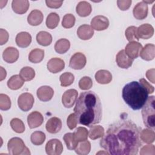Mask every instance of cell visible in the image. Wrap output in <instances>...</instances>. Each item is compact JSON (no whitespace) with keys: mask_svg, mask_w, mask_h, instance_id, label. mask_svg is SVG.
Wrapping results in <instances>:
<instances>
[{"mask_svg":"<svg viewBox=\"0 0 155 155\" xmlns=\"http://www.w3.org/2000/svg\"><path fill=\"white\" fill-rule=\"evenodd\" d=\"M140 145L139 128L130 120L111 124L100 140L101 147L113 155L137 154Z\"/></svg>","mask_w":155,"mask_h":155,"instance_id":"obj_1","label":"cell"},{"mask_svg":"<svg viewBox=\"0 0 155 155\" xmlns=\"http://www.w3.org/2000/svg\"><path fill=\"white\" fill-rule=\"evenodd\" d=\"M74 111L79 124L90 127L99 124L102 116L100 98L92 91L81 93L76 102Z\"/></svg>","mask_w":155,"mask_h":155,"instance_id":"obj_2","label":"cell"},{"mask_svg":"<svg viewBox=\"0 0 155 155\" xmlns=\"http://www.w3.org/2000/svg\"><path fill=\"white\" fill-rule=\"evenodd\" d=\"M122 98L133 110L143 107L148 97V93L145 87L137 81L127 84L122 88Z\"/></svg>","mask_w":155,"mask_h":155,"instance_id":"obj_3","label":"cell"},{"mask_svg":"<svg viewBox=\"0 0 155 155\" xmlns=\"http://www.w3.org/2000/svg\"><path fill=\"white\" fill-rule=\"evenodd\" d=\"M154 103V96L148 97L142 110V115L144 125L147 128L152 130H154L155 128Z\"/></svg>","mask_w":155,"mask_h":155,"instance_id":"obj_4","label":"cell"},{"mask_svg":"<svg viewBox=\"0 0 155 155\" xmlns=\"http://www.w3.org/2000/svg\"><path fill=\"white\" fill-rule=\"evenodd\" d=\"M8 153L11 155L30 154V152L22 139L19 137H13L10 139L7 143Z\"/></svg>","mask_w":155,"mask_h":155,"instance_id":"obj_5","label":"cell"},{"mask_svg":"<svg viewBox=\"0 0 155 155\" xmlns=\"http://www.w3.org/2000/svg\"><path fill=\"white\" fill-rule=\"evenodd\" d=\"M34 101V97L31 93H24L18 97V105L22 111H28L32 108Z\"/></svg>","mask_w":155,"mask_h":155,"instance_id":"obj_6","label":"cell"},{"mask_svg":"<svg viewBox=\"0 0 155 155\" xmlns=\"http://www.w3.org/2000/svg\"><path fill=\"white\" fill-rule=\"evenodd\" d=\"M45 151L48 155H60L63 151L62 142L57 139L49 140L45 145Z\"/></svg>","mask_w":155,"mask_h":155,"instance_id":"obj_7","label":"cell"},{"mask_svg":"<svg viewBox=\"0 0 155 155\" xmlns=\"http://www.w3.org/2000/svg\"><path fill=\"white\" fill-rule=\"evenodd\" d=\"M78 93L75 89H69L66 90L62 96V103L67 108H71L78 99Z\"/></svg>","mask_w":155,"mask_h":155,"instance_id":"obj_8","label":"cell"},{"mask_svg":"<svg viewBox=\"0 0 155 155\" xmlns=\"http://www.w3.org/2000/svg\"><path fill=\"white\" fill-rule=\"evenodd\" d=\"M87 59L85 56L80 52L74 53L70 58L69 67L74 70H81L86 65Z\"/></svg>","mask_w":155,"mask_h":155,"instance_id":"obj_9","label":"cell"},{"mask_svg":"<svg viewBox=\"0 0 155 155\" xmlns=\"http://www.w3.org/2000/svg\"><path fill=\"white\" fill-rule=\"evenodd\" d=\"M142 45L139 42H130L125 46V52L127 55L134 60L139 56Z\"/></svg>","mask_w":155,"mask_h":155,"instance_id":"obj_10","label":"cell"},{"mask_svg":"<svg viewBox=\"0 0 155 155\" xmlns=\"http://www.w3.org/2000/svg\"><path fill=\"white\" fill-rule=\"evenodd\" d=\"M108 19L102 15L94 16L91 21V26L93 30L102 31L107 29L109 26Z\"/></svg>","mask_w":155,"mask_h":155,"instance_id":"obj_11","label":"cell"},{"mask_svg":"<svg viewBox=\"0 0 155 155\" xmlns=\"http://www.w3.org/2000/svg\"><path fill=\"white\" fill-rule=\"evenodd\" d=\"M148 4L143 1L138 2L134 7L133 13L134 17L137 20H143L148 15Z\"/></svg>","mask_w":155,"mask_h":155,"instance_id":"obj_12","label":"cell"},{"mask_svg":"<svg viewBox=\"0 0 155 155\" xmlns=\"http://www.w3.org/2000/svg\"><path fill=\"white\" fill-rule=\"evenodd\" d=\"M44 121L42 114L39 111H35L30 113L27 116V123L30 128H35L40 127Z\"/></svg>","mask_w":155,"mask_h":155,"instance_id":"obj_13","label":"cell"},{"mask_svg":"<svg viewBox=\"0 0 155 155\" xmlns=\"http://www.w3.org/2000/svg\"><path fill=\"white\" fill-rule=\"evenodd\" d=\"M116 61L117 65L124 69H127L132 65L133 60L130 58L125 52L124 50H122L118 52L116 57Z\"/></svg>","mask_w":155,"mask_h":155,"instance_id":"obj_14","label":"cell"},{"mask_svg":"<svg viewBox=\"0 0 155 155\" xmlns=\"http://www.w3.org/2000/svg\"><path fill=\"white\" fill-rule=\"evenodd\" d=\"M36 94L40 101L47 102L52 99L54 94V90L50 86L44 85L40 87L37 90Z\"/></svg>","mask_w":155,"mask_h":155,"instance_id":"obj_15","label":"cell"},{"mask_svg":"<svg viewBox=\"0 0 155 155\" xmlns=\"http://www.w3.org/2000/svg\"><path fill=\"white\" fill-rule=\"evenodd\" d=\"M47 69L52 73H57L64 70L65 67L64 61L58 58L50 59L47 64Z\"/></svg>","mask_w":155,"mask_h":155,"instance_id":"obj_16","label":"cell"},{"mask_svg":"<svg viewBox=\"0 0 155 155\" xmlns=\"http://www.w3.org/2000/svg\"><path fill=\"white\" fill-rule=\"evenodd\" d=\"M19 54V53L18 49L13 47H8L4 50L2 58L5 62L12 64L18 60Z\"/></svg>","mask_w":155,"mask_h":155,"instance_id":"obj_17","label":"cell"},{"mask_svg":"<svg viewBox=\"0 0 155 155\" xmlns=\"http://www.w3.org/2000/svg\"><path fill=\"white\" fill-rule=\"evenodd\" d=\"M45 128L48 133L51 134H56L62 128V121L58 117H51L47 120Z\"/></svg>","mask_w":155,"mask_h":155,"instance_id":"obj_18","label":"cell"},{"mask_svg":"<svg viewBox=\"0 0 155 155\" xmlns=\"http://www.w3.org/2000/svg\"><path fill=\"white\" fill-rule=\"evenodd\" d=\"M29 6V1L27 0H13L12 2V8L13 12L19 15L25 13Z\"/></svg>","mask_w":155,"mask_h":155,"instance_id":"obj_19","label":"cell"},{"mask_svg":"<svg viewBox=\"0 0 155 155\" xmlns=\"http://www.w3.org/2000/svg\"><path fill=\"white\" fill-rule=\"evenodd\" d=\"M137 33L139 38L148 39L154 34V28L149 24H143L137 27Z\"/></svg>","mask_w":155,"mask_h":155,"instance_id":"obj_20","label":"cell"},{"mask_svg":"<svg viewBox=\"0 0 155 155\" xmlns=\"http://www.w3.org/2000/svg\"><path fill=\"white\" fill-rule=\"evenodd\" d=\"M17 45L21 48H26L31 42V36L28 32L22 31L17 34L15 39Z\"/></svg>","mask_w":155,"mask_h":155,"instance_id":"obj_21","label":"cell"},{"mask_svg":"<svg viewBox=\"0 0 155 155\" xmlns=\"http://www.w3.org/2000/svg\"><path fill=\"white\" fill-rule=\"evenodd\" d=\"M139 56L145 61H151L155 57V46L153 44H147L142 48Z\"/></svg>","mask_w":155,"mask_h":155,"instance_id":"obj_22","label":"cell"},{"mask_svg":"<svg viewBox=\"0 0 155 155\" xmlns=\"http://www.w3.org/2000/svg\"><path fill=\"white\" fill-rule=\"evenodd\" d=\"M44 19L42 13L37 9L32 10L27 16L28 23L32 26H37L40 25Z\"/></svg>","mask_w":155,"mask_h":155,"instance_id":"obj_23","label":"cell"},{"mask_svg":"<svg viewBox=\"0 0 155 155\" xmlns=\"http://www.w3.org/2000/svg\"><path fill=\"white\" fill-rule=\"evenodd\" d=\"M77 35L82 40H88L93 36L94 30L90 25L84 24L78 28Z\"/></svg>","mask_w":155,"mask_h":155,"instance_id":"obj_24","label":"cell"},{"mask_svg":"<svg viewBox=\"0 0 155 155\" xmlns=\"http://www.w3.org/2000/svg\"><path fill=\"white\" fill-rule=\"evenodd\" d=\"M95 79L99 84H107L111 81L112 74L108 70H100L96 73Z\"/></svg>","mask_w":155,"mask_h":155,"instance_id":"obj_25","label":"cell"},{"mask_svg":"<svg viewBox=\"0 0 155 155\" xmlns=\"http://www.w3.org/2000/svg\"><path fill=\"white\" fill-rule=\"evenodd\" d=\"M76 13L81 17H86L90 15L92 11V7L90 4L87 1L79 2L76 8Z\"/></svg>","mask_w":155,"mask_h":155,"instance_id":"obj_26","label":"cell"},{"mask_svg":"<svg viewBox=\"0 0 155 155\" xmlns=\"http://www.w3.org/2000/svg\"><path fill=\"white\" fill-rule=\"evenodd\" d=\"M36 41L42 46H48L52 42L51 34L45 31H41L36 35Z\"/></svg>","mask_w":155,"mask_h":155,"instance_id":"obj_27","label":"cell"},{"mask_svg":"<svg viewBox=\"0 0 155 155\" xmlns=\"http://www.w3.org/2000/svg\"><path fill=\"white\" fill-rule=\"evenodd\" d=\"M24 84V81L19 75L15 74L12 76L7 81L8 87L13 90H16L21 88Z\"/></svg>","mask_w":155,"mask_h":155,"instance_id":"obj_28","label":"cell"},{"mask_svg":"<svg viewBox=\"0 0 155 155\" xmlns=\"http://www.w3.org/2000/svg\"><path fill=\"white\" fill-rule=\"evenodd\" d=\"M70 47V41L65 38H61L56 41L54 45V50L59 54L65 53Z\"/></svg>","mask_w":155,"mask_h":155,"instance_id":"obj_29","label":"cell"},{"mask_svg":"<svg viewBox=\"0 0 155 155\" xmlns=\"http://www.w3.org/2000/svg\"><path fill=\"white\" fill-rule=\"evenodd\" d=\"M44 57V50L39 48H35L32 50L28 55V60L31 63L38 64L41 62Z\"/></svg>","mask_w":155,"mask_h":155,"instance_id":"obj_30","label":"cell"},{"mask_svg":"<svg viewBox=\"0 0 155 155\" xmlns=\"http://www.w3.org/2000/svg\"><path fill=\"white\" fill-rule=\"evenodd\" d=\"M140 137L143 142L147 143H151L154 142L155 140V133L154 130L150 128L143 129L140 133Z\"/></svg>","mask_w":155,"mask_h":155,"instance_id":"obj_31","label":"cell"},{"mask_svg":"<svg viewBox=\"0 0 155 155\" xmlns=\"http://www.w3.org/2000/svg\"><path fill=\"white\" fill-rule=\"evenodd\" d=\"M63 139L65 143L67 148L69 150H75L79 143L76 140L73 133H68L65 134L63 137Z\"/></svg>","mask_w":155,"mask_h":155,"instance_id":"obj_32","label":"cell"},{"mask_svg":"<svg viewBox=\"0 0 155 155\" xmlns=\"http://www.w3.org/2000/svg\"><path fill=\"white\" fill-rule=\"evenodd\" d=\"M91 150V143L88 140L79 142L75 148V152L79 155H87Z\"/></svg>","mask_w":155,"mask_h":155,"instance_id":"obj_33","label":"cell"},{"mask_svg":"<svg viewBox=\"0 0 155 155\" xmlns=\"http://www.w3.org/2000/svg\"><path fill=\"white\" fill-rule=\"evenodd\" d=\"M104 134V128L101 125H92L89 130L88 136L92 140L102 137Z\"/></svg>","mask_w":155,"mask_h":155,"instance_id":"obj_34","label":"cell"},{"mask_svg":"<svg viewBox=\"0 0 155 155\" xmlns=\"http://www.w3.org/2000/svg\"><path fill=\"white\" fill-rule=\"evenodd\" d=\"M19 76L24 81H30L34 79L35 71L30 67H24L20 70Z\"/></svg>","mask_w":155,"mask_h":155,"instance_id":"obj_35","label":"cell"},{"mask_svg":"<svg viewBox=\"0 0 155 155\" xmlns=\"http://www.w3.org/2000/svg\"><path fill=\"white\" fill-rule=\"evenodd\" d=\"M59 16L56 13L52 12L50 13L47 17L46 19V25L47 28L50 29L55 28L59 24Z\"/></svg>","mask_w":155,"mask_h":155,"instance_id":"obj_36","label":"cell"},{"mask_svg":"<svg viewBox=\"0 0 155 155\" xmlns=\"http://www.w3.org/2000/svg\"><path fill=\"white\" fill-rule=\"evenodd\" d=\"M45 138L46 136L44 132L41 131H36L31 134L30 140L35 145H41L44 142Z\"/></svg>","mask_w":155,"mask_h":155,"instance_id":"obj_37","label":"cell"},{"mask_svg":"<svg viewBox=\"0 0 155 155\" xmlns=\"http://www.w3.org/2000/svg\"><path fill=\"white\" fill-rule=\"evenodd\" d=\"M137 27L135 26L128 27L125 32V37L129 42H138L139 38L137 33Z\"/></svg>","mask_w":155,"mask_h":155,"instance_id":"obj_38","label":"cell"},{"mask_svg":"<svg viewBox=\"0 0 155 155\" xmlns=\"http://www.w3.org/2000/svg\"><path fill=\"white\" fill-rule=\"evenodd\" d=\"M74 75L70 72H65L59 77V81L62 87H67L71 85L74 82Z\"/></svg>","mask_w":155,"mask_h":155,"instance_id":"obj_39","label":"cell"},{"mask_svg":"<svg viewBox=\"0 0 155 155\" xmlns=\"http://www.w3.org/2000/svg\"><path fill=\"white\" fill-rule=\"evenodd\" d=\"M76 140L79 142H82L87 140L88 136V131L85 127H78L73 133Z\"/></svg>","mask_w":155,"mask_h":155,"instance_id":"obj_40","label":"cell"},{"mask_svg":"<svg viewBox=\"0 0 155 155\" xmlns=\"http://www.w3.org/2000/svg\"><path fill=\"white\" fill-rule=\"evenodd\" d=\"M12 128L17 133H22L25 131V125L23 122L18 118H13L10 121Z\"/></svg>","mask_w":155,"mask_h":155,"instance_id":"obj_41","label":"cell"},{"mask_svg":"<svg viewBox=\"0 0 155 155\" xmlns=\"http://www.w3.org/2000/svg\"><path fill=\"white\" fill-rule=\"evenodd\" d=\"M75 17L72 14H66L64 15L62 21V25L65 28H70L74 25Z\"/></svg>","mask_w":155,"mask_h":155,"instance_id":"obj_42","label":"cell"},{"mask_svg":"<svg viewBox=\"0 0 155 155\" xmlns=\"http://www.w3.org/2000/svg\"><path fill=\"white\" fill-rule=\"evenodd\" d=\"M11 107V101L10 97L4 94H0V109L6 111Z\"/></svg>","mask_w":155,"mask_h":155,"instance_id":"obj_43","label":"cell"},{"mask_svg":"<svg viewBox=\"0 0 155 155\" xmlns=\"http://www.w3.org/2000/svg\"><path fill=\"white\" fill-rule=\"evenodd\" d=\"M92 86V79L88 76H84L79 81V87L81 90H87L91 88Z\"/></svg>","mask_w":155,"mask_h":155,"instance_id":"obj_44","label":"cell"},{"mask_svg":"<svg viewBox=\"0 0 155 155\" xmlns=\"http://www.w3.org/2000/svg\"><path fill=\"white\" fill-rule=\"evenodd\" d=\"M78 123V118L74 113L70 114L67 119V124L70 130H73L76 127Z\"/></svg>","mask_w":155,"mask_h":155,"instance_id":"obj_45","label":"cell"},{"mask_svg":"<svg viewBox=\"0 0 155 155\" xmlns=\"http://www.w3.org/2000/svg\"><path fill=\"white\" fill-rule=\"evenodd\" d=\"M141 155L145 154H155V147L153 145H148L143 147L140 151Z\"/></svg>","mask_w":155,"mask_h":155,"instance_id":"obj_46","label":"cell"},{"mask_svg":"<svg viewBox=\"0 0 155 155\" xmlns=\"http://www.w3.org/2000/svg\"><path fill=\"white\" fill-rule=\"evenodd\" d=\"M131 0H118L117 1L118 7L123 11L128 10L131 4Z\"/></svg>","mask_w":155,"mask_h":155,"instance_id":"obj_47","label":"cell"},{"mask_svg":"<svg viewBox=\"0 0 155 155\" xmlns=\"http://www.w3.org/2000/svg\"><path fill=\"white\" fill-rule=\"evenodd\" d=\"M46 5L48 7L51 8H59L62 3L63 1H56V0H46Z\"/></svg>","mask_w":155,"mask_h":155,"instance_id":"obj_48","label":"cell"},{"mask_svg":"<svg viewBox=\"0 0 155 155\" xmlns=\"http://www.w3.org/2000/svg\"><path fill=\"white\" fill-rule=\"evenodd\" d=\"M139 82L145 87V88L148 91V94H151L154 92V87L152 86L150 84H149L145 79H143V78L140 79Z\"/></svg>","mask_w":155,"mask_h":155,"instance_id":"obj_49","label":"cell"},{"mask_svg":"<svg viewBox=\"0 0 155 155\" xmlns=\"http://www.w3.org/2000/svg\"><path fill=\"white\" fill-rule=\"evenodd\" d=\"M0 37H1V41H0V44L1 45L5 44L8 40V32L4 30L3 28H1L0 30Z\"/></svg>","mask_w":155,"mask_h":155,"instance_id":"obj_50","label":"cell"},{"mask_svg":"<svg viewBox=\"0 0 155 155\" xmlns=\"http://www.w3.org/2000/svg\"><path fill=\"white\" fill-rule=\"evenodd\" d=\"M154 68H151L147 70L146 73V76L149 81H150L152 83L154 84Z\"/></svg>","mask_w":155,"mask_h":155,"instance_id":"obj_51","label":"cell"},{"mask_svg":"<svg viewBox=\"0 0 155 155\" xmlns=\"http://www.w3.org/2000/svg\"><path fill=\"white\" fill-rule=\"evenodd\" d=\"M1 79H0V81H2L3 79H4L5 78L6 75H7V73H6L5 70H4L2 67H1Z\"/></svg>","mask_w":155,"mask_h":155,"instance_id":"obj_52","label":"cell"}]
</instances>
